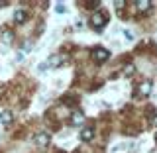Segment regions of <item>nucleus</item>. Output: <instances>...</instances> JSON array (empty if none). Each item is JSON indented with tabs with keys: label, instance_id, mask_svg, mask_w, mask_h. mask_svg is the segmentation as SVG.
Wrapping results in <instances>:
<instances>
[{
	"label": "nucleus",
	"instance_id": "obj_1",
	"mask_svg": "<svg viewBox=\"0 0 157 153\" xmlns=\"http://www.w3.org/2000/svg\"><path fill=\"white\" fill-rule=\"evenodd\" d=\"M90 22H92V26H94L96 29H102V28L106 26V14L104 12H94Z\"/></svg>",
	"mask_w": 157,
	"mask_h": 153
},
{
	"label": "nucleus",
	"instance_id": "obj_2",
	"mask_svg": "<svg viewBox=\"0 0 157 153\" xmlns=\"http://www.w3.org/2000/svg\"><path fill=\"white\" fill-rule=\"evenodd\" d=\"M108 57H110V51L104 49V47H96L94 51H92V59H94L96 63H104Z\"/></svg>",
	"mask_w": 157,
	"mask_h": 153
},
{
	"label": "nucleus",
	"instance_id": "obj_3",
	"mask_svg": "<svg viewBox=\"0 0 157 153\" xmlns=\"http://www.w3.org/2000/svg\"><path fill=\"white\" fill-rule=\"evenodd\" d=\"M33 141H36L37 147H47L49 145V134L47 132H41V134H37L36 137H33Z\"/></svg>",
	"mask_w": 157,
	"mask_h": 153
},
{
	"label": "nucleus",
	"instance_id": "obj_4",
	"mask_svg": "<svg viewBox=\"0 0 157 153\" xmlns=\"http://www.w3.org/2000/svg\"><path fill=\"white\" fill-rule=\"evenodd\" d=\"M151 92V82L149 81H144L140 86H137V96H147Z\"/></svg>",
	"mask_w": 157,
	"mask_h": 153
},
{
	"label": "nucleus",
	"instance_id": "obj_5",
	"mask_svg": "<svg viewBox=\"0 0 157 153\" xmlns=\"http://www.w3.org/2000/svg\"><path fill=\"white\" fill-rule=\"evenodd\" d=\"M63 63H65V57L63 55H53V57H49L47 65L49 67H59V65H63Z\"/></svg>",
	"mask_w": 157,
	"mask_h": 153
},
{
	"label": "nucleus",
	"instance_id": "obj_6",
	"mask_svg": "<svg viewBox=\"0 0 157 153\" xmlns=\"http://www.w3.org/2000/svg\"><path fill=\"white\" fill-rule=\"evenodd\" d=\"M82 122H85V116H82V112H73V116H71V124H73V126H81Z\"/></svg>",
	"mask_w": 157,
	"mask_h": 153
},
{
	"label": "nucleus",
	"instance_id": "obj_7",
	"mask_svg": "<svg viewBox=\"0 0 157 153\" xmlns=\"http://www.w3.org/2000/svg\"><path fill=\"white\" fill-rule=\"evenodd\" d=\"M92 137H94V130H92V128H85V130L81 132V140L82 141H90Z\"/></svg>",
	"mask_w": 157,
	"mask_h": 153
},
{
	"label": "nucleus",
	"instance_id": "obj_8",
	"mask_svg": "<svg viewBox=\"0 0 157 153\" xmlns=\"http://www.w3.org/2000/svg\"><path fill=\"white\" fill-rule=\"evenodd\" d=\"M136 6H137V10H140V12H147V10L151 8V2H149V0H137Z\"/></svg>",
	"mask_w": 157,
	"mask_h": 153
},
{
	"label": "nucleus",
	"instance_id": "obj_9",
	"mask_svg": "<svg viewBox=\"0 0 157 153\" xmlns=\"http://www.w3.org/2000/svg\"><path fill=\"white\" fill-rule=\"evenodd\" d=\"M0 120H2V124H10V122H12V112H10V110H4L2 112V114H0Z\"/></svg>",
	"mask_w": 157,
	"mask_h": 153
},
{
	"label": "nucleus",
	"instance_id": "obj_10",
	"mask_svg": "<svg viewBox=\"0 0 157 153\" xmlns=\"http://www.w3.org/2000/svg\"><path fill=\"white\" fill-rule=\"evenodd\" d=\"M14 20H16L18 24H24V22H26V12H24V10H16V14H14Z\"/></svg>",
	"mask_w": 157,
	"mask_h": 153
},
{
	"label": "nucleus",
	"instance_id": "obj_11",
	"mask_svg": "<svg viewBox=\"0 0 157 153\" xmlns=\"http://www.w3.org/2000/svg\"><path fill=\"white\" fill-rule=\"evenodd\" d=\"M12 37H14V33L10 32V29H4V32H2V41L4 43H10V41H12Z\"/></svg>",
	"mask_w": 157,
	"mask_h": 153
},
{
	"label": "nucleus",
	"instance_id": "obj_12",
	"mask_svg": "<svg viewBox=\"0 0 157 153\" xmlns=\"http://www.w3.org/2000/svg\"><path fill=\"white\" fill-rule=\"evenodd\" d=\"M134 65H126V69H124V73H126V77H132V75H134Z\"/></svg>",
	"mask_w": 157,
	"mask_h": 153
},
{
	"label": "nucleus",
	"instance_id": "obj_13",
	"mask_svg": "<svg viewBox=\"0 0 157 153\" xmlns=\"http://www.w3.org/2000/svg\"><path fill=\"white\" fill-rule=\"evenodd\" d=\"M124 37L128 39V41H132V39H134V33H132V32H124Z\"/></svg>",
	"mask_w": 157,
	"mask_h": 153
},
{
	"label": "nucleus",
	"instance_id": "obj_14",
	"mask_svg": "<svg viewBox=\"0 0 157 153\" xmlns=\"http://www.w3.org/2000/svg\"><path fill=\"white\" fill-rule=\"evenodd\" d=\"M6 4H8V2H4V0H2V2H0V8H2V6H6Z\"/></svg>",
	"mask_w": 157,
	"mask_h": 153
},
{
	"label": "nucleus",
	"instance_id": "obj_15",
	"mask_svg": "<svg viewBox=\"0 0 157 153\" xmlns=\"http://www.w3.org/2000/svg\"><path fill=\"white\" fill-rule=\"evenodd\" d=\"M153 124H155V126H157V114H155V118H153Z\"/></svg>",
	"mask_w": 157,
	"mask_h": 153
},
{
	"label": "nucleus",
	"instance_id": "obj_16",
	"mask_svg": "<svg viewBox=\"0 0 157 153\" xmlns=\"http://www.w3.org/2000/svg\"><path fill=\"white\" fill-rule=\"evenodd\" d=\"M155 141H157V134H155Z\"/></svg>",
	"mask_w": 157,
	"mask_h": 153
}]
</instances>
